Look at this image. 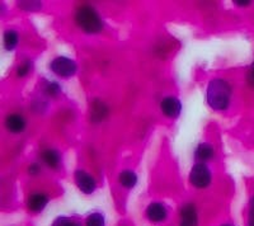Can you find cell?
Returning <instances> with one entry per match:
<instances>
[{"instance_id":"277c9868","label":"cell","mask_w":254,"mask_h":226,"mask_svg":"<svg viewBox=\"0 0 254 226\" xmlns=\"http://www.w3.org/2000/svg\"><path fill=\"white\" fill-rule=\"evenodd\" d=\"M190 180L196 188H205L211 182L210 170L203 163L196 164L190 173Z\"/></svg>"},{"instance_id":"44dd1931","label":"cell","mask_w":254,"mask_h":226,"mask_svg":"<svg viewBox=\"0 0 254 226\" xmlns=\"http://www.w3.org/2000/svg\"><path fill=\"white\" fill-rule=\"evenodd\" d=\"M251 209H249V226H254V197L251 200Z\"/></svg>"},{"instance_id":"5b68a950","label":"cell","mask_w":254,"mask_h":226,"mask_svg":"<svg viewBox=\"0 0 254 226\" xmlns=\"http://www.w3.org/2000/svg\"><path fill=\"white\" fill-rule=\"evenodd\" d=\"M75 182L76 186L79 187L81 192L84 193L90 194L95 191V180L93 179L92 175L84 170H76L75 171Z\"/></svg>"},{"instance_id":"e0dca14e","label":"cell","mask_w":254,"mask_h":226,"mask_svg":"<svg viewBox=\"0 0 254 226\" xmlns=\"http://www.w3.org/2000/svg\"><path fill=\"white\" fill-rule=\"evenodd\" d=\"M19 6L23 9H27V10H37V9L41 8L40 1H19Z\"/></svg>"},{"instance_id":"ba28073f","label":"cell","mask_w":254,"mask_h":226,"mask_svg":"<svg viewBox=\"0 0 254 226\" xmlns=\"http://www.w3.org/2000/svg\"><path fill=\"white\" fill-rule=\"evenodd\" d=\"M181 226H197V212L192 203H188L181 211Z\"/></svg>"},{"instance_id":"30bf717a","label":"cell","mask_w":254,"mask_h":226,"mask_svg":"<svg viewBox=\"0 0 254 226\" xmlns=\"http://www.w3.org/2000/svg\"><path fill=\"white\" fill-rule=\"evenodd\" d=\"M5 126L10 132L18 133L24 130V127H26V121L19 114H10V116L6 117Z\"/></svg>"},{"instance_id":"3957f363","label":"cell","mask_w":254,"mask_h":226,"mask_svg":"<svg viewBox=\"0 0 254 226\" xmlns=\"http://www.w3.org/2000/svg\"><path fill=\"white\" fill-rule=\"evenodd\" d=\"M51 70L61 78H69V76H72L75 74L76 64L75 61H72L71 58L60 56V57L52 60Z\"/></svg>"},{"instance_id":"9c48e42d","label":"cell","mask_w":254,"mask_h":226,"mask_svg":"<svg viewBox=\"0 0 254 226\" xmlns=\"http://www.w3.org/2000/svg\"><path fill=\"white\" fill-rule=\"evenodd\" d=\"M146 215L149 220L154 221V223H160V221H163L167 218V210H165V207L163 206L162 203L154 202L149 205L146 210Z\"/></svg>"},{"instance_id":"8fae6325","label":"cell","mask_w":254,"mask_h":226,"mask_svg":"<svg viewBox=\"0 0 254 226\" xmlns=\"http://www.w3.org/2000/svg\"><path fill=\"white\" fill-rule=\"evenodd\" d=\"M49 198L42 193H35L32 194L28 198V209L33 212H40L46 207Z\"/></svg>"},{"instance_id":"603a6c76","label":"cell","mask_w":254,"mask_h":226,"mask_svg":"<svg viewBox=\"0 0 254 226\" xmlns=\"http://www.w3.org/2000/svg\"><path fill=\"white\" fill-rule=\"evenodd\" d=\"M38 170H40V168H38L37 164H33V166H31V168H29V173L31 174H36Z\"/></svg>"},{"instance_id":"9a60e30c","label":"cell","mask_w":254,"mask_h":226,"mask_svg":"<svg viewBox=\"0 0 254 226\" xmlns=\"http://www.w3.org/2000/svg\"><path fill=\"white\" fill-rule=\"evenodd\" d=\"M42 158H44L47 166L52 167V168H56L59 166V163H60V155H59L58 151L52 150V149L45 150L44 154H42Z\"/></svg>"},{"instance_id":"2e32d148","label":"cell","mask_w":254,"mask_h":226,"mask_svg":"<svg viewBox=\"0 0 254 226\" xmlns=\"http://www.w3.org/2000/svg\"><path fill=\"white\" fill-rule=\"evenodd\" d=\"M87 226H104V218L102 214H92L87 219Z\"/></svg>"},{"instance_id":"52a82bcc","label":"cell","mask_w":254,"mask_h":226,"mask_svg":"<svg viewBox=\"0 0 254 226\" xmlns=\"http://www.w3.org/2000/svg\"><path fill=\"white\" fill-rule=\"evenodd\" d=\"M107 106L104 105L102 101H99V99H94L92 106H90V119L93 122H101L107 117Z\"/></svg>"},{"instance_id":"ac0fdd59","label":"cell","mask_w":254,"mask_h":226,"mask_svg":"<svg viewBox=\"0 0 254 226\" xmlns=\"http://www.w3.org/2000/svg\"><path fill=\"white\" fill-rule=\"evenodd\" d=\"M52 226H79V225L76 223H74V221L69 220V219L59 218L55 223L52 224Z\"/></svg>"},{"instance_id":"6da1fadb","label":"cell","mask_w":254,"mask_h":226,"mask_svg":"<svg viewBox=\"0 0 254 226\" xmlns=\"http://www.w3.org/2000/svg\"><path fill=\"white\" fill-rule=\"evenodd\" d=\"M231 88L228 81L222 79H214L207 88V102L211 108L221 111L228 108L230 103Z\"/></svg>"},{"instance_id":"7402d4cb","label":"cell","mask_w":254,"mask_h":226,"mask_svg":"<svg viewBox=\"0 0 254 226\" xmlns=\"http://www.w3.org/2000/svg\"><path fill=\"white\" fill-rule=\"evenodd\" d=\"M248 83L252 87H254V62L252 64L251 69H249L248 71Z\"/></svg>"},{"instance_id":"d6986e66","label":"cell","mask_w":254,"mask_h":226,"mask_svg":"<svg viewBox=\"0 0 254 226\" xmlns=\"http://www.w3.org/2000/svg\"><path fill=\"white\" fill-rule=\"evenodd\" d=\"M59 92H60V88H59L58 83H50V84H47V87H46L47 94L55 96V94H58Z\"/></svg>"},{"instance_id":"d4e9b609","label":"cell","mask_w":254,"mask_h":226,"mask_svg":"<svg viewBox=\"0 0 254 226\" xmlns=\"http://www.w3.org/2000/svg\"><path fill=\"white\" fill-rule=\"evenodd\" d=\"M224 226H229V225H224Z\"/></svg>"},{"instance_id":"ffe728a7","label":"cell","mask_w":254,"mask_h":226,"mask_svg":"<svg viewBox=\"0 0 254 226\" xmlns=\"http://www.w3.org/2000/svg\"><path fill=\"white\" fill-rule=\"evenodd\" d=\"M29 69H31V62L27 61L23 65H20L19 69H18V76H26L28 74Z\"/></svg>"},{"instance_id":"cb8c5ba5","label":"cell","mask_w":254,"mask_h":226,"mask_svg":"<svg viewBox=\"0 0 254 226\" xmlns=\"http://www.w3.org/2000/svg\"><path fill=\"white\" fill-rule=\"evenodd\" d=\"M234 3L237 4V5L243 6V5H248V4L251 3V1H248V0H247V1H239V0H237V1H234Z\"/></svg>"},{"instance_id":"7c38bea8","label":"cell","mask_w":254,"mask_h":226,"mask_svg":"<svg viewBox=\"0 0 254 226\" xmlns=\"http://www.w3.org/2000/svg\"><path fill=\"white\" fill-rule=\"evenodd\" d=\"M214 155V149L211 148L210 144H199L194 151V157L198 162H206L211 159Z\"/></svg>"},{"instance_id":"4fadbf2b","label":"cell","mask_w":254,"mask_h":226,"mask_svg":"<svg viewBox=\"0 0 254 226\" xmlns=\"http://www.w3.org/2000/svg\"><path fill=\"white\" fill-rule=\"evenodd\" d=\"M120 183L126 188H132L137 183V175L131 170H124L120 174Z\"/></svg>"},{"instance_id":"8992f818","label":"cell","mask_w":254,"mask_h":226,"mask_svg":"<svg viewBox=\"0 0 254 226\" xmlns=\"http://www.w3.org/2000/svg\"><path fill=\"white\" fill-rule=\"evenodd\" d=\"M160 108H162L163 113L168 117H178L181 114V111H182V105L181 102L177 98L173 97H168V98L163 99L162 103H160Z\"/></svg>"},{"instance_id":"5bb4252c","label":"cell","mask_w":254,"mask_h":226,"mask_svg":"<svg viewBox=\"0 0 254 226\" xmlns=\"http://www.w3.org/2000/svg\"><path fill=\"white\" fill-rule=\"evenodd\" d=\"M18 44V33L12 29H8L4 32V46L8 51H12L15 49Z\"/></svg>"},{"instance_id":"7a4b0ae2","label":"cell","mask_w":254,"mask_h":226,"mask_svg":"<svg viewBox=\"0 0 254 226\" xmlns=\"http://www.w3.org/2000/svg\"><path fill=\"white\" fill-rule=\"evenodd\" d=\"M78 26L87 33H98L103 28V22L99 18L98 13L92 6H81L78 9L75 15Z\"/></svg>"}]
</instances>
